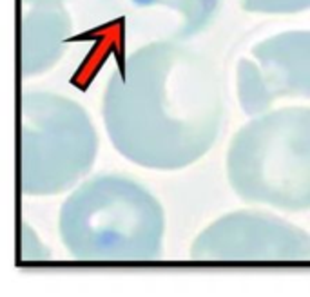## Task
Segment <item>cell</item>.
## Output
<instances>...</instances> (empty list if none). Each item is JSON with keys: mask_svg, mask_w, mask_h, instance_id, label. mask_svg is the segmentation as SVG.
I'll use <instances>...</instances> for the list:
<instances>
[{"mask_svg": "<svg viewBox=\"0 0 310 297\" xmlns=\"http://www.w3.org/2000/svg\"><path fill=\"white\" fill-rule=\"evenodd\" d=\"M223 110L214 65L178 40H153L125 56L102 100L113 147L153 170H180L205 156Z\"/></svg>", "mask_w": 310, "mask_h": 297, "instance_id": "1", "label": "cell"}, {"mask_svg": "<svg viewBox=\"0 0 310 297\" xmlns=\"http://www.w3.org/2000/svg\"><path fill=\"white\" fill-rule=\"evenodd\" d=\"M60 239L85 261H149L162 254L165 216L140 181L100 174L84 181L60 208Z\"/></svg>", "mask_w": 310, "mask_h": 297, "instance_id": "2", "label": "cell"}, {"mask_svg": "<svg viewBox=\"0 0 310 297\" xmlns=\"http://www.w3.org/2000/svg\"><path fill=\"white\" fill-rule=\"evenodd\" d=\"M227 178L247 203L308 210L310 107H281L245 123L227 151Z\"/></svg>", "mask_w": 310, "mask_h": 297, "instance_id": "3", "label": "cell"}, {"mask_svg": "<svg viewBox=\"0 0 310 297\" xmlns=\"http://www.w3.org/2000/svg\"><path fill=\"white\" fill-rule=\"evenodd\" d=\"M98 154L89 115L71 98L27 91L20 98V191L55 196L84 178Z\"/></svg>", "mask_w": 310, "mask_h": 297, "instance_id": "4", "label": "cell"}, {"mask_svg": "<svg viewBox=\"0 0 310 297\" xmlns=\"http://www.w3.org/2000/svg\"><path fill=\"white\" fill-rule=\"evenodd\" d=\"M236 93L249 116L287 98L310 100V31H285L256 44L239 60Z\"/></svg>", "mask_w": 310, "mask_h": 297, "instance_id": "5", "label": "cell"}, {"mask_svg": "<svg viewBox=\"0 0 310 297\" xmlns=\"http://www.w3.org/2000/svg\"><path fill=\"white\" fill-rule=\"evenodd\" d=\"M191 255L205 261H299L310 259V234L268 212L238 210L200 232Z\"/></svg>", "mask_w": 310, "mask_h": 297, "instance_id": "6", "label": "cell"}, {"mask_svg": "<svg viewBox=\"0 0 310 297\" xmlns=\"http://www.w3.org/2000/svg\"><path fill=\"white\" fill-rule=\"evenodd\" d=\"M132 33L151 40H182L203 33L221 0H104Z\"/></svg>", "mask_w": 310, "mask_h": 297, "instance_id": "7", "label": "cell"}, {"mask_svg": "<svg viewBox=\"0 0 310 297\" xmlns=\"http://www.w3.org/2000/svg\"><path fill=\"white\" fill-rule=\"evenodd\" d=\"M73 22L64 4L26 6L20 20L22 77L49 71L62 58Z\"/></svg>", "mask_w": 310, "mask_h": 297, "instance_id": "8", "label": "cell"}, {"mask_svg": "<svg viewBox=\"0 0 310 297\" xmlns=\"http://www.w3.org/2000/svg\"><path fill=\"white\" fill-rule=\"evenodd\" d=\"M245 11L261 15H294L310 9V0H242Z\"/></svg>", "mask_w": 310, "mask_h": 297, "instance_id": "9", "label": "cell"}, {"mask_svg": "<svg viewBox=\"0 0 310 297\" xmlns=\"http://www.w3.org/2000/svg\"><path fill=\"white\" fill-rule=\"evenodd\" d=\"M49 255L44 243H40L39 236L35 234L33 227L22 223L20 234V257L22 259H46Z\"/></svg>", "mask_w": 310, "mask_h": 297, "instance_id": "10", "label": "cell"}, {"mask_svg": "<svg viewBox=\"0 0 310 297\" xmlns=\"http://www.w3.org/2000/svg\"><path fill=\"white\" fill-rule=\"evenodd\" d=\"M65 0H22L24 6H49V4H64Z\"/></svg>", "mask_w": 310, "mask_h": 297, "instance_id": "11", "label": "cell"}]
</instances>
